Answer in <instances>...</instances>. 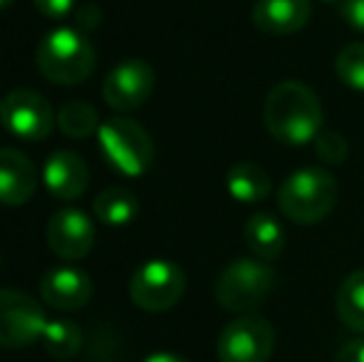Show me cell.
Instances as JSON below:
<instances>
[{
  "mask_svg": "<svg viewBox=\"0 0 364 362\" xmlns=\"http://www.w3.org/2000/svg\"><path fill=\"white\" fill-rule=\"evenodd\" d=\"M263 122L278 142L302 147L317 139L325 124V110L315 90L297 80H285L270 90L263 105Z\"/></svg>",
  "mask_w": 364,
  "mask_h": 362,
  "instance_id": "cell-1",
  "label": "cell"
},
{
  "mask_svg": "<svg viewBox=\"0 0 364 362\" xmlns=\"http://www.w3.org/2000/svg\"><path fill=\"white\" fill-rule=\"evenodd\" d=\"M340 198V183L322 166L292 171L278 188V208L285 218L302 226L320 223L332 213Z\"/></svg>",
  "mask_w": 364,
  "mask_h": 362,
  "instance_id": "cell-2",
  "label": "cell"
},
{
  "mask_svg": "<svg viewBox=\"0 0 364 362\" xmlns=\"http://www.w3.org/2000/svg\"><path fill=\"white\" fill-rule=\"evenodd\" d=\"M35 60L45 80L68 87L90 78L97 63V53L77 28H58L40 40Z\"/></svg>",
  "mask_w": 364,
  "mask_h": 362,
  "instance_id": "cell-3",
  "label": "cell"
},
{
  "mask_svg": "<svg viewBox=\"0 0 364 362\" xmlns=\"http://www.w3.org/2000/svg\"><path fill=\"white\" fill-rule=\"evenodd\" d=\"M278 275L260 258H235L216 280V300L228 313H253L273 293Z\"/></svg>",
  "mask_w": 364,
  "mask_h": 362,
  "instance_id": "cell-4",
  "label": "cell"
},
{
  "mask_svg": "<svg viewBox=\"0 0 364 362\" xmlns=\"http://www.w3.org/2000/svg\"><path fill=\"white\" fill-rule=\"evenodd\" d=\"M100 144L107 161L127 176H141L154 164V142L139 122L112 117L100 127Z\"/></svg>",
  "mask_w": 364,
  "mask_h": 362,
  "instance_id": "cell-5",
  "label": "cell"
},
{
  "mask_svg": "<svg viewBox=\"0 0 364 362\" xmlns=\"http://www.w3.org/2000/svg\"><path fill=\"white\" fill-rule=\"evenodd\" d=\"M186 290V275L173 261L154 258L139 266L129 280V298L146 313H164L181 300Z\"/></svg>",
  "mask_w": 364,
  "mask_h": 362,
  "instance_id": "cell-6",
  "label": "cell"
},
{
  "mask_svg": "<svg viewBox=\"0 0 364 362\" xmlns=\"http://www.w3.org/2000/svg\"><path fill=\"white\" fill-rule=\"evenodd\" d=\"M275 350V330L260 315L230 320L218 338L220 362H268Z\"/></svg>",
  "mask_w": 364,
  "mask_h": 362,
  "instance_id": "cell-7",
  "label": "cell"
},
{
  "mask_svg": "<svg viewBox=\"0 0 364 362\" xmlns=\"http://www.w3.org/2000/svg\"><path fill=\"white\" fill-rule=\"evenodd\" d=\"M48 325L43 305L23 290H0V348H28Z\"/></svg>",
  "mask_w": 364,
  "mask_h": 362,
  "instance_id": "cell-8",
  "label": "cell"
},
{
  "mask_svg": "<svg viewBox=\"0 0 364 362\" xmlns=\"http://www.w3.org/2000/svg\"><path fill=\"white\" fill-rule=\"evenodd\" d=\"M0 122L20 142H43L53 132L50 102L35 90H13L0 102Z\"/></svg>",
  "mask_w": 364,
  "mask_h": 362,
  "instance_id": "cell-9",
  "label": "cell"
},
{
  "mask_svg": "<svg viewBox=\"0 0 364 362\" xmlns=\"http://www.w3.org/2000/svg\"><path fill=\"white\" fill-rule=\"evenodd\" d=\"M156 73L144 60H122L102 85L105 102L117 112H134L151 97Z\"/></svg>",
  "mask_w": 364,
  "mask_h": 362,
  "instance_id": "cell-10",
  "label": "cell"
},
{
  "mask_svg": "<svg viewBox=\"0 0 364 362\" xmlns=\"http://www.w3.org/2000/svg\"><path fill=\"white\" fill-rule=\"evenodd\" d=\"M95 226L80 208H63L48 223V246L65 261H80L95 246Z\"/></svg>",
  "mask_w": 364,
  "mask_h": 362,
  "instance_id": "cell-11",
  "label": "cell"
},
{
  "mask_svg": "<svg viewBox=\"0 0 364 362\" xmlns=\"http://www.w3.org/2000/svg\"><path fill=\"white\" fill-rule=\"evenodd\" d=\"M40 295H43V300L50 308L65 310V313L80 310L92 298V280L80 268L60 266L43 275V280H40Z\"/></svg>",
  "mask_w": 364,
  "mask_h": 362,
  "instance_id": "cell-12",
  "label": "cell"
},
{
  "mask_svg": "<svg viewBox=\"0 0 364 362\" xmlns=\"http://www.w3.org/2000/svg\"><path fill=\"white\" fill-rule=\"evenodd\" d=\"M45 186L55 198L63 201H73L80 198L90 186V169H87L85 159L75 151H55L45 161Z\"/></svg>",
  "mask_w": 364,
  "mask_h": 362,
  "instance_id": "cell-13",
  "label": "cell"
},
{
  "mask_svg": "<svg viewBox=\"0 0 364 362\" xmlns=\"http://www.w3.org/2000/svg\"><path fill=\"white\" fill-rule=\"evenodd\" d=\"M310 0H255L253 25L268 35H295L310 23Z\"/></svg>",
  "mask_w": 364,
  "mask_h": 362,
  "instance_id": "cell-14",
  "label": "cell"
},
{
  "mask_svg": "<svg viewBox=\"0 0 364 362\" xmlns=\"http://www.w3.org/2000/svg\"><path fill=\"white\" fill-rule=\"evenodd\" d=\"M38 188L35 166L23 151L0 149V203L23 206Z\"/></svg>",
  "mask_w": 364,
  "mask_h": 362,
  "instance_id": "cell-15",
  "label": "cell"
},
{
  "mask_svg": "<svg viewBox=\"0 0 364 362\" xmlns=\"http://www.w3.org/2000/svg\"><path fill=\"white\" fill-rule=\"evenodd\" d=\"M243 238L250 253L265 263L278 261L285 251V228L273 213H253L243 226Z\"/></svg>",
  "mask_w": 364,
  "mask_h": 362,
  "instance_id": "cell-16",
  "label": "cell"
},
{
  "mask_svg": "<svg viewBox=\"0 0 364 362\" xmlns=\"http://www.w3.org/2000/svg\"><path fill=\"white\" fill-rule=\"evenodd\" d=\"M225 186H228V193L240 203H258L265 201L273 188V181H270V174L255 161H238L228 169V176H225Z\"/></svg>",
  "mask_w": 364,
  "mask_h": 362,
  "instance_id": "cell-17",
  "label": "cell"
},
{
  "mask_svg": "<svg viewBox=\"0 0 364 362\" xmlns=\"http://www.w3.org/2000/svg\"><path fill=\"white\" fill-rule=\"evenodd\" d=\"M92 208H95V216L107 226H127L139 213V201L129 188L109 186L97 193Z\"/></svg>",
  "mask_w": 364,
  "mask_h": 362,
  "instance_id": "cell-18",
  "label": "cell"
},
{
  "mask_svg": "<svg viewBox=\"0 0 364 362\" xmlns=\"http://www.w3.org/2000/svg\"><path fill=\"white\" fill-rule=\"evenodd\" d=\"M335 308L337 318L342 320L345 328L364 335V268L352 271L340 283L335 295Z\"/></svg>",
  "mask_w": 364,
  "mask_h": 362,
  "instance_id": "cell-19",
  "label": "cell"
},
{
  "mask_svg": "<svg viewBox=\"0 0 364 362\" xmlns=\"http://www.w3.org/2000/svg\"><path fill=\"white\" fill-rule=\"evenodd\" d=\"M58 127L73 139H87L95 132H100V115L97 110L85 100H70L60 107L58 112Z\"/></svg>",
  "mask_w": 364,
  "mask_h": 362,
  "instance_id": "cell-20",
  "label": "cell"
},
{
  "mask_svg": "<svg viewBox=\"0 0 364 362\" xmlns=\"http://www.w3.org/2000/svg\"><path fill=\"white\" fill-rule=\"evenodd\" d=\"M43 345L53 358H60V360H68L73 355L80 353L82 348V330L80 325L73 323V320H48L43 330Z\"/></svg>",
  "mask_w": 364,
  "mask_h": 362,
  "instance_id": "cell-21",
  "label": "cell"
},
{
  "mask_svg": "<svg viewBox=\"0 0 364 362\" xmlns=\"http://www.w3.org/2000/svg\"><path fill=\"white\" fill-rule=\"evenodd\" d=\"M335 73L350 90L364 92V43H350L337 53Z\"/></svg>",
  "mask_w": 364,
  "mask_h": 362,
  "instance_id": "cell-22",
  "label": "cell"
},
{
  "mask_svg": "<svg viewBox=\"0 0 364 362\" xmlns=\"http://www.w3.org/2000/svg\"><path fill=\"white\" fill-rule=\"evenodd\" d=\"M312 144H315L317 159H322L325 164H330V166L345 164L347 154H350L347 139L340 134V132H332V129H322Z\"/></svg>",
  "mask_w": 364,
  "mask_h": 362,
  "instance_id": "cell-23",
  "label": "cell"
},
{
  "mask_svg": "<svg viewBox=\"0 0 364 362\" xmlns=\"http://www.w3.org/2000/svg\"><path fill=\"white\" fill-rule=\"evenodd\" d=\"M33 3H35V8H38V13H43L45 18L63 20L75 10L77 0H33Z\"/></svg>",
  "mask_w": 364,
  "mask_h": 362,
  "instance_id": "cell-24",
  "label": "cell"
},
{
  "mask_svg": "<svg viewBox=\"0 0 364 362\" xmlns=\"http://www.w3.org/2000/svg\"><path fill=\"white\" fill-rule=\"evenodd\" d=\"M340 13L352 30L364 33V0H342Z\"/></svg>",
  "mask_w": 364,
  "mask_h": 362,
  "instance_id": "cell-25",
  "label": "cell"
},
{
  "mask_svg": "<svg viewBox=\"0 0 364 362\" xmlns=\"http://www.w3.org/2000/svg\"><path fill=\"white\" fill-rule=\"evenodd\" d=\"M335 362H364V335H357V338L342 343L335 355Z\"/></svg>",
  "mask_w": 364,
  "mask_h": 362,
  "instance_id": "cell-26",
  "label": "cell"
},
{
  "mask_svg": "<svg viewBox=\"0 0 364 362\" xmlns=\"http://www.w3.org/2000/svg\"><path fill=\"white\" fill-rule=\"evenodd\" d=\"M144 362H188V360L178 358V355H173V353H154V355H149Z\"/></svg>",
  "mask_w": 364,
  "mask_h": 362,
  "instance_id": "cell-27",
  "label": "cell"
},
{
  "mask_svg": "<svg viewBox=\"0 0 364 362\" xmlns=\"http://www.w3.org/2000/svg\"><path fill=\"white\" fill-rule=\"evenodd\" d=\"M15 0H0V10H5V8H10V5H13Z\"/></svg>",
  "mask_w": 364,
  "mask_h": 362,
  "instance_id": "cell-28",
  "label": "cell"
},
{
  "mask_svg": "<svg viewBox=\"0 0 364 362\" xmlns=\"http://www.w3.org/2000/svg\"><path fill=\"white\" fill-rule=\"evenodd\" d=\"M325 3H337V0H325Z\"/></svg>",
  "mask_w": 364,
  "mask_h": 362,
  "instance_id": "cell-29",
  "label": "cell"
}]
</instances>
